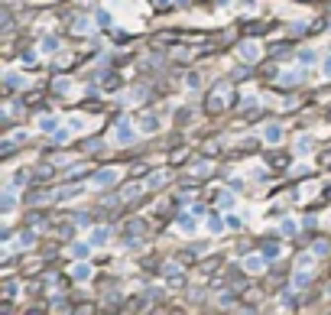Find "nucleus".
<instances>
[{"label": "nucleus", "mask_w": 331, "mask_h": 315, "mask_svg": "<svg viewBox=\"0 0 331 315\" xmlns=\"http://www.w3.org/2000/svg\"><path fill=\"white\" fill-rule=\"evenodd\" d=\"M13 208H16V189H13V185H7V189H3V198H0V211L13 214Z\"/></svg>", "instance_id": "13"}, {"label": "nucleus", "mask_w": 331, "mask_h": 315, "mask_svg": "<svg viewBox=\"0 0 331 315\" xmlns=\"http://www.w3.org/2000/svg\"><path fill=\"white\" fill-rule=\"evenodd\" d=\"M237 59H244V62H257V59H260V42L257 39H244L237 46Z\"/></svg>", "instance_id": "6"}, {"label": "nucleus", "mask_w": 331, "mask_h": 315, "mask_svg": "<svg viewBox=\"0 0 331 315\" xmlns=\"http://www.w3.org/2000/svg\"><path fill=\"white\" fill-rule=\"evenodd\" d=\"M156 3H159V7H166V3H172V0H156Z\"/></svg>", "instance_id": "49"}, {"label": "nucleus", "mask_w": 331, "mask_h": 315, "mask_svg": "<svg viewBox=\"0 0 331 315\" xmlns=\"http://www.w3.org/2000/svg\"><path fill=\"white\" fill-rule=\"evenodd\" d=\"M130 234H133V237L143 234V218H133L130 224H127V237H130Z\"/></svg>", "instance_id": "30"}, {"label": "nucleus", "mask_w": 331, "mask_h": 315, "mask_svg": "<svg viewBox=\"0 0 331 315\" xmlns=\"http://www.w3.org/2000/svg\"><path fill=\"white\" fill-rule=\"evenodd\" d=\"M26 179H30V173H16L13 179L7 182V185H13V189H20V185H26Z\"/></svg>", "instance_id": "37"}, {"label": "nucleus", "mask_w": 331, "mask_h": 315, "mask_svg": "<svg viewBox=\"0 0 331 315\" xmlns=\"http://www.w3.org/2000/svg\"><path fill=\"white\" fill-rule=\"evenodd\" d=\"M94 23H98V26H110V23H114V16H110L108 10H98V13H94Z\"/></svg>", "instance_id": "32"}, {"label": "nucleus", "mask_w": 331, "mask_h": 315, "mask_svg": "<svg viewBox=\"0 0 331 315\" xmlns=\"http://www.w3.org/2000/svg\"><path fill=\"white\" fill-rule=\"evenodd\" d=\"M283 137H286V130H283V124H279V120H266V124L260 127V140L270 143V146H279V143H283Z\"/></svg>", "instance_id": "2"}, {"label": "nucleus", "mask_w": 331, "mask_h": 315, "mask_svg": "<svg viewBox=\"0 0 331 315\" xmlns=\"http://www.w3.org/2000/svg\"><path fill=\"white\" fill-rule=\"evenodd\" d=\"M137 137H140V127L133 124L130 117H117V124H114V137H110L117 146H133V143H137Z\"/></svg>", "instance_id": "1"}, {"label": "nucleus", "mask_w": 331, "mask_h": 315, "mask_svg": "<svg viewBox=\"0 0 331 315\" xmlns=\"http://www.w3.org/2000/svg\"><path fill=\"white\" fill-rule=\"evenodd\" d=\"M250 179H266V169H263V166H254V173H250Z\"/></svg>", "instance_id": "45"}, {"label": "nucleus", "mask_w": 331, "mask_h": 315, "mask_svg": "<svg viewBox=\"0 0 331 315\" xmlns=\"http://www.w3.org/2000/svg\"><path fill=\"white\" fill-rule=\"evenodd\" d=\"M279 231H283L286 237H295L299 234V224H295V218H283L279 221Z\"/></svg>", "instance_id": "23"}, {"label": "nucleus", "mask_w": 331, "mask_h": 315, "mask_svg": "<svg viewBox=\"0 0 331 315\" xmlns=\"http://www.w3.org/2000/svg\"><path fill=\"white\" fill-rule=\"evenodd\" d=\"M3 296H7V299H10V296H16V283H7V286H3Z\"/></svg>", "instance_id": "48"}, {"label": "nucleus", "mask_w": 331, "mask_h": 315, "mask_svg": "<svg viewBox=\"0 0 331 315\" xmlns=\"http://www.w3.org/2000/svg\"><path fill=\"white\" fill-rule=\"evenodd\" d=\"M137 101H143V88H133V91L123 95V104H137Z\"/></svg>", "instance_id": "33"}, {"label": "nucleus", "mask_w": 331, "mask_h": 315, "mask_svg": "<svg viewBox=\"0 0 331 315\" xmlns=\"http://www.w3.org/2000/svg\"><path fill=\"white\" fill-rule=\"evenodd\" d=\"M88 241H91L94 247H101V244H108V241H110V228H108V224H98V228H94L91 234H88Z\"/></svg>", "instance_id": "14"}, {"label": "nucleus", "mask_w": 331, "mask_h": 315, "mask_svg": "<svg viewBox=\"0 0 331 315\" xmlns=\"http://www.w3.org/2000/svg\"><path fill=\"white\" fill-rule=\"evenodd\" d=\"M312 146H315V137H312V134H302L299 140H295V153H299V156L312 153Z\"/></svg>", "instance_id": "18"}, {"label": "nucleus", "mask_w": 331, "mask_h": 315, "mask_svg": "<svg viewBox=\"0 0 331 315\" xmlns=\"http://www.w3.org/2000/svg\"><path fill=\"white\" fill-rule=\"evenodd\" d=\"M72 134H75L72 127H59V130L52 134V143H55V146H62V143H69V137H72Z\"/></svg>", "instance_id": "24"}, {"label": "nucleus", "mask_w": 331, "mask_h": 315, "mask_svg": "<svg viewBox=\"0 0 331 315\" xmlns=\"http://www.w3.org/2000/svg\"><path fill=\"white\" fill-rule=\"evenodd\" d=\"M78 195H85V189H81V185H65V189H59V202H75Z\"/></svg>", "instance_id": "16"}, {"label": "nucleus", "mask_w": 331, "mask_h": 315, "mask_svg": "<svg viewBox=\"0 0 331 315\" xmlns=\"http://www.w3.org/2000/svg\"><path fill=\"white\" fill-rule=\"evenodd\" d=\"M62 49V42L55 39V36H42V42H39V52L42 55H55Z\"/></svg>", "instance_id": "17"}, {"label": "nucleus", "mask_w": 331, "mask_h": 315, "mask_svg": "<svg viewBox=\"0 0 331 315\" xmlns=\"http://www.w3.org/2000/svg\"><path fill=\"white\" fill-rule=\"evenodd\" d=\"M69 273H72V280H75V283H88L94 270H91V263H88V260H75V267H72Z\"/></svg>", "instance_id": "9"}, {"label": "nucleus", "mask_w": 331, "mask_h": 315, "mask_svg": "<svg viewBox=\"0 0 331 315\" xmlns=\"http://www.w3.org/2000/svg\"><path fill=\"white\" fill-rule=\"evenodd\" d=\"M328 250H331V244H328V241H315V257H325Z\"/></svg>", "instance_id": "40"}, {"label": "nucleus", "mask_w": 331, "mask_h": 315, "mask_svg": "<svg viewBox=\"0 0 331 315\" xmlns=\"http://www.w3.org/2000/svg\"><path fill=\"white\" fill-rule=\"evenodd\" d=\"M3 85H7L10 91H13V88H23V85H26V78H20L16 71H7V75H3Z\"/></svg>", "instance_id": "26"}, {"label": "nucleus", "mask_w": 331, "mask_h": 315, "mask_svg": "<svg viewBox=\"0 0 331 315\" xmlns=\"http://www.w3.org/2000/svg\"><path fill=\"white\" fill-rule=\"evenodd\" d=\"M322 75L331 81V55H325V59H322Z\"/></svg>", "instance_id": "41"}, {"label": "nucleus", "mask_w": 331, "mask_h": 315, "mask_svg": "<svg viewBox=\"0 0 331 315\" xmlns=\"http://www.w3.org/2000/svg\"><path fill=\"white\" fill-rule=\"evenodd\" d=\"M72 88H75V81H72V78H65V75L52 81V91H55V95H72Z\"/></svg>", "instance_id": "22"}, {"label": "nucleus", "mask_w": 331, "mask_h": 315, "mask_svg": "<svg viewBox=\"0 0 331 315\" xmlns=\"http://www.w3.org/2000/svg\"><path fill=\"white\" fill-rule=\"evenodd\" d=\"M72 30H75V33H91V30H94V23L88 20V16H78L75 23H72Z\"/></svg>", "instance_id": "27"}, {"label": "nucleus", "mask_w": 331, "mask_h": 315, "mask_svg": "<svg viewBox=\"0 0 331 315\" xmlns=\"http://www.w3.org/2000/svg\"><path fill=\"white\" fill-rule=\"evenodd\" d=\"M20 143H30V130H13V134H10L7 140L0 143V153L7 156V153H13L16 146H20Z\"/></svg>", "instance_id": "5"}, {"label": "nucleus", "mask_w": 331, "mask_h": 315, "mask_svg": "<svg viewBox=\"0 0 331 315\" xmlns=\"http://www.w3.org/2000/svg\"><path fill=\"white\" fill-rule=\"evenodd\" d=\"M117 179H120L117 169H98V173H94V185H98V189H110Z\"/></svg>", "instance_id": "8"}, {"label": "nucleus", "mask_w": 331, "mask_h": 315, "mask_svg": "<svg viewBox=\"0 0 331 315\" xmlns=\"http://www.w3.org/2000/svg\"><path fill=\"white\" fill-rule=\"evenodd\" d=\"M176 228L182 231L185 237L198 234V228H201V224H198V214H195V211H185V214H179V218H176Z\"/></svg>", "instance_id": "4"}, {"label": "nucleus", "mask_w": 331, "mask_h": 315, "mask_svg": "<svg viewBox=\"0 0 331 315\" xmlns=\"http://www.w3.org/2000/svg\"><path fill=\"white\" fill-rule=\"evenodd\" d=\"M33 62H36V52H23V65H26V69H30Z\"/></svg>", "instance_id": "47"}, {"label": "nucleus", "mask_w": 331, "mask_h": 315, "mask_svg": "<svg viewBox=\"0 0 331 315\" xmlns=\"http://www.w3.org/2000/svg\"><path fill=\"white\" fill-rule=\"evenodd\" d=\"M315 263V253H302L299 257V267H312Z\"/></svg>", "instance_id": "44"}, {"label": "nucleus", "mask_w": 331, "mask_h": 315, "mask_svg": "<svg viewBox=\"0 0 331 315\" xmlns=\"http://www.w3.org/2000/svg\"><path fill=\"white\" fill-rule=\"evenodd\" d=\"M162 185H166V175H162V173H153L147 179V189H162Z\"/></svg>", "instance_id": "31"}, {"label": "nucleus", "mask_w": 331, "mask_h": 315, "mask_svg": "<svg viewBox=\"0 0 331 315\" xmlns=\"http://www.w3.org/2000/svg\"><path fill=\"white\" fill-rule=\"evenodd\" d=\"M221 306H224V309L234 306V296H231V292H224V296H221Z\"/></svg>", "instance_id": "46"}, {"label": "nucleus", "mask_w": 331, "mask_h": 315, "mask_svg": "<svg viewBox=\"0 0 331 315\" xmlns=\"http://www.w3.org/2000/svg\"><path fill=\"white\" fill-rule=\"evenodd\" d=\"M240 267H244V273H266V267H270V257H266V253H247Z\"/></svg>", "instance_id": "3"}, {"label": "nucleus", "mask_w": 331, "mask_h": 315, "mask_svg": "<svg viewBox=\"0 0 331 315\" xmlns=\"http://www.w3.org/2000/svg\"><path fill=\"white\" fill-rule=\"evenodd\" d=\"M72 224H75V228H88V224H91V218L81 211V214H75V218H72Z\"/></svg>", "instance_id": "39"}, {"label": "nucleus", "mask_w": 331, "mask_h": 315, "mask_svg": "<svg viewBox=\"0 0 331 315\" xmlns=\"http://www.w3.org/2000/svg\"><path fill=\"white\" fill-rule=\"evenodd\" d=\"M36 127L42 134H55V130H59V114H39Z\"/></svg>", "instance_id": "12"}, {"label": "nucleus", "mask_w": 331, "mask_h": 315, "mask_svg": "<svg viewBox=\"0 0 331 315\" xmlns=\"http://www.w3.org/2000/svg\"><path fill=\"white\" fill-rule=\"evenodd\" d=\"M137 127H140V134H159L162 120L156 117V114H143V117L137 120Z\"/></svg>", "instance_id": "10"}, {"label": "nucleus", "mask_w": 331, "mask_h": 315, "mask_svg": "<svg viewBox=\"0 0 331 315\" xmlns=\"http://www.w3.org/2000/svg\"><path fill=\"white\" fill-rule=\"evenodd\" d=\"M205 228H208V234H221V231H227V221H224V218H218V214H208Z\"/></svg>", "instance_id": "20"}, {"label": "nucleus", "mask_w": 331, "mask_h": 315, "mask_svg": "<svg viewBox=\"0 0 331 315\" xmlns=\"http://www.w3.org/2000/svg\"><path fill=\"white\" fill-rule=\"evenodd\" d=\"M315 192H318V185H315V182H312V185H302V195H299V198H312Z\"/></svg>", "instance_id": "42"}, {"label": "nucleus", "mask_w": 331, "mask_h": 315, "mask_svg": "<svg viewBox=\"0 0 331 315\" xmlns=\"http://www.w3.org/2000/svg\"><path fill=\"white\" fill-rule=\"evenodd\" d=\"M69 127H72V130H85V120L75 114V117H69Z\"/></svg>", "instance_id": "43"}, {"label": "nucleus", "mask_w": 331, "mask_h": 315, "mask_svg": "<svg viewBox=\"0 0 331 315\" xmlns=\"http://www.w3.org/2000/svg\"><path fill=\"white\" fill-rule=\"evenodd\" d=\"M192 173H195V175H211V163H195Z\"/></svg>", "instance_id": "38"}, {"label": "nucleus", "mask_w": 331, "mask_h": 315, "mask_svg": "<svg viewBox=\"0 0 331 315\" xmlns=\"http://www.w3.org/2000/svg\"><path fill=\"white\" fill-rule=\"evenodd\" d=\"M279 81H283V85H295V81H299V71H283V75H279Z\"/></svg>", "instance_id": "36"}, {"label": "nucleus", "mask_w": 331, "mask_h": 315, "mask_svg": "<svg viewBox=\"0 0 331 315\" xmlns=\"http://www.w3.org/2000/svg\"><path fill=\"white\" fill-rule=\"evenodd\" d=\"M224 221H227V228H231V231H237L240 224H244V218H240V214H234V211H227V214H224Z\"/></svg>", "instance_id": "34"}, {"label": "nucleus", "mask_w": 331, "mask_h": 315, "mask_svg": "<svg viewBox=\"0 0 331 315\" xmlns=\"http://www.w3.org/2000/svg\"><path fill=\"white\" fill-rule=\"evenodd\" d=\"M91 250H94L91 241H75V244L69 247V253L75 257V260H88V257H91Z\"/></svg>", "instance_id": "11"}, {"label": "nucleus", "mask_w": 331, "mask_h": 315, "mask_svg": "<svg viewBox=\"0 0 331 315\" xmlns=\"http://www.w3.org/2000/svg\"><path fill=\"white\" fill-rule=\"evenodd\" d=\"M36 244V234H33V231H20V234H16V241H10V247H20V250H26V247H33Z\"/></svg>", "instance_id": "15"}, {"label": "nucleus", "mask_w": 331, "mask_h": 315, "mask_svg": "<svg viewBox=\"0 0 331 315\" xmlns=\"http://www.w3.org/2000/svg\"><path fill=\"white\" fill-rule=\"evenodd\" d=\"M215 198L221 202V208H234L237 205V195H234V192H215Z\"/></svg>", "instance_id": "25"}, {"label": "nucleus", "mask_w": 331, "mask_h": 315, "mask_svg": "<svg viewBox=\"0 0 331 315\" xmlns=\"http://www.w3.org/2000/svg\"><path fill=\"white\" fill-rule=\"evenodd\" d=\"M143 189H147V185H140V182H133V185H123L120 198H123V202H133V198H140V195H143Z\"/></svg>", "instance_id": "21"}, {"label": "nucleus", "mask_w": 331, "mask_h": 315, "mask_svg": "<svg viewBox=\"0 0 331 315\" xmlns=\"http://www.w3.org/2000/svg\"><path fill=\"white\" fill-rule=\"evenodd\" d=\"M166 276H169V283H179V276H182L179 263H166Z\"/></svg>", "instance_id": "35"}, {"label": "nucleus", "mask_w": 331, "mask_h": 315, "mask_svg": "<svg viewBox=\"0 0 331 315\" xmlns=\"http://www.w3.org/2000/svg\"><path fill=\"white\" fill-rule=\"evenodd\" d=\"M308 286H312V270H308V267H295V273H293V289L302 292V289H308Z\"/></svg>", "instance_id": "7"}, {"label": "nucleus", "mask_w": 331, "mask_h": 315, "mask_svg": "<svg viewBox=\"0 0 331 315\" xmlns=\"http://www.w3.org/2000/svg\"><path fill=\"white\" fill-rule=\"evenodd\" d=\"M185 88H188V91H198L201 88V75L198 71H188V75H185Z\"/></svg>", "instance_id": "28"}, {"label": "nucleus", "mask_w": 331, "mask_h": 315, "mask_svg": "<svg viewBox=\"0 0 331 315\" xmlns=\"http://www.w3.org/2000/svg\"><path fill=\"white\" fill-rule=\"evenodd\" d=\"M295 59H299L302 69H308V65H318V52H315V49H299V55H295Z\"/></svg>", "instance_id": "19"}, {"label": "nucleus", "mask_w": 331, "mask_h": 315, "mask_svg": "<svg viewBox=\"0 0 331 315\" xmlns=\"http://www.w3.org/2000/svg\"><path fill=\"white\" fill-rule=\"evenodd\" d=\"M263 253H266V257H270V260H276L279 253H283V247H279L276 241H266V244H263Z\"/></svg>", "instance_id": "29"}]
</instances>
